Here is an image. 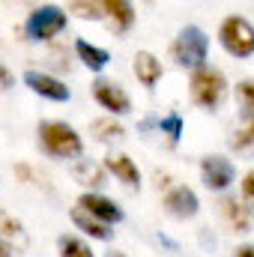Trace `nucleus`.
I'll list each match as a JSON object with an SVG mask.
<instances>
[{
    "label": "nucleus",
    "instance_id": "nucleus-1",
    "mask_svg": "<svg viewBox=\"0 0 254 257\" xmlns=\"http://www.w3.org/2000/svg\"><path fill=\"white\" fill-rule=\"evenodd\" d=\"M39 147L51 159H78L84 153V141L69 123L60 120H45L39 123Z\"/></svg>",
    "mask_w": 254,
    "mask_h": 257
},
{
    "label": "nucleus",
    "instance_id": "nucleus-2",
    "mask_svg": "<svg viewBox=\"0 0 254 257\" xmlns=\"http://www.w3.org/2000/svg\"><path fill=\"white\" fill-rule=\"evenodd\" d=\"M189 93H191V102L197 108H206V111H215L224 96H227V81L218 69L212 66H200L191 72V81H189Z\"/></svg>",
    "mask_w": 254,
    "mask_h": 257
},
{
    "label": "nucleus",
    "instance_id": "nucleus-3",
    "mask_svg": "<svg viewBox=\"0 0 254 257\" xmlns=\"http://www.w3.org/2000/svg\"><path fill=\"white\" fill-rule=\"evenodd\" d=\"M171 54H174V60L177 66H183V69H200V66H206V54H209V36L197 27V24H186L180 33H177V39H174V45H171Z\"/></svg>",
    "mask_w": 254,
    "mask_h": 257
},
{
    "label": "nucleus",
    "instance_id": "nucleus-4",
    "mask_svg": "<svg viewBox=\"0 0 254 257\" xmlns=\"http://www.w3.org/2000/svg\"><path fill=\"white\" fill-rule=\"evenodd\" d=\"M218 42H221V48H224L230 57H239V60L251 57L254 54L251 21L242 18V15H227V18L221 21V27H218Z\"/></svg>",
    "mask_w": 254,
    "mask_h": 257
},
{
    "label": "nucleus",
    "instance_id": "nucleus-5",
    "mask_svg": "<svg viewBox=\"0 0 254 257\" xmlns=\"http://www.w3.org/2000/svg\"><path fill=\"white\" fill-rule=\"evenodd\" d=\"M66 24H69V18H66L63 9L54 6V3H45V6H39V9H33V12L27 15L24 33H27V39H33V42H48V39H54V36L63 33Z\"/></svg>",
    "mask_w": 254,
    "mask_h": 257
},
{
    "label": "nucleus",
    "instance_id": "nucleus-6",
    "mask_svg": "<svg viewBox=\"0 0 254 257\" xmlns=\"http://www.w3.org/2000/svg\"><path fill=\"white\" fill-rule=\"evenodd\" d=\"M93 99H96L105 111H111L114 117H123V114L132 111V102H129L126 90H123L120 84L108 81V78H96V81H93Z\"/></svg>",
    "mask_w": 254,
    "mask_h": 257
},
{
    "label": "nucleus",
    "instance_id": "nucleus-7",
    "mask_svg": "<svg viewBox=\"0 0 254 257\" xmlns=\"http://www.w3.org/2000/svg\"><path fill=\"white\" fill-rule=\"evenodd\" d=\"M200 177L209 192H224L233 183V165L224 156H206L200 162Z\"/></svg>",
    "mask_w": 254,
    "mask_h": 257
},
{
    "label": "nucleus",
    "instance_id": "nucleus-8",
    "mask_svg": "<svg viewBox=\"0 0 254 257\" xmlns=\"http://www.w3.org/2000/svg\"><path fill=\"white\" fill-rule=\"evenodd\" d=\"M24 84L36 93V96H42V99H51V102H69V87H66L60 78H54V75H45V72H24Z\"/></svg>",
    "mask_w": 254,
    "mask_h": 257
},
{
    "label": "nucleus",
    "instance_id": "nucleus-9",
    "mask_svg": "<svg viewBox=\"0 0 254 257\" xmlns=\"http://www.w3.org/2000/svg\"><path fill=\"white\" fill-rule=\"evenodd\" d=\"M165 209L174 218H191V215H197L200 200H197V194L191 192L189 186H177V189H171L165 194Z\"/></svg>",
    "mask_w": 254,
    "mask_h": 257
},
{
    "label": "nucleus",
    "instance_id": "nucleus-10",
    "mask_svg": "<svg viewBox=\"0 0 254 257\" xmlns=\"http://www.w3.org/2000/svg\"><path fill=\"white\" fill-rule=\"evenodd\" d=\"M78 206L81 209H87L90 215H96V218H102V221H108V224H117V221H123V209L114 203V200H108V197H102V194H81L78 197Z\"/></svg>",
    "mask_w": 254,
    "mask_h": 257
},
{
    "label": "nucleus",
    "instance_id": "nucleus-11",
    "mask_svg": "<svg viewBox=\"0 0 254 257\" xmlns=\"http://www.w3.org/2000/svg\"><path fill=\"white\" fill-rule=\"evenodd\" d=\"M132 69H135V78H138L147 90H153V87L162 81V63H159V57L150 54V51H138Z\"/></svg>",
    "mask_w": 254,
    "mask_h": 257
},
{
    "label": "nucleus",
    "instance_id": "nucleus-12",
    "mask_svg": "<svg viewBox=\"0 0 254 257\" xmlns=\"http://www.w3.org/2000/svg\"><path fill=\"white\" fill-rule=\"evenodd\" d=\"M102 6H105V15H108L114 30L126 33V30L135 27V6H132V0H102Z\"/></svg>",
    "mask_w": 254,
    "mask_h": 257
},
{
    "label": "nucleus",
    "instance_id": "nucleus-13",
    "mask_svg": "<svg viewBox=\"0 0 254 257\" xmlns=\"http://www.w3.org/2000/svg\"><path fill=\"white\" fill-rule=\"evenodd\" d=\"M105 168L120 180V183H126V186H141V171H138V165L129 159V156H123V153H114V156H108L105 159Z\"/></svg>",
    "mask_w": 254,
    "mask_h": 257
},
{
    "label": "nucleus",
    "instance_id": "nucleus-14",
    "mask_svg": "<svg viewBox=\"0 0 254 257\" xmlns=\"http://www.w3.org/2000/svg\"><path fill=\"white\" fill-rule=\"evenodd\" d=\"M72 221H75V227H81L84 233H90L93 239H111V224L108 221H102V218H96V215H90L87 209H81V206H75L72 209Z\"/></svg>",
    "mask_w": 254,
    "mask_h": 257
},
{
    "label": "nucleus",
    "instance_id": "nucleus-15",
    "mask_svg": "<svg viewBox=\"0 0 254 257\" xmlns=\"http://www.w3.org/2000/svg\"><path fill=\"white\" fill-rule=\"evenodd\" d=\"M75 54H78L81 63L87 66V69H93V72H102L105 66L111 63V54H108L105 48L87 42V39H78V42H75Z\"/></svg>",
    "mask_w": 254,
    "mask_h": 257
},
{
    "label": "nucleus",
    "instance_id": "nucleus-16",
    "mask_svg": "<svg viewBox=\"0 0 254 257\" xmlns=\"http://www.w3.org/2000/svg\"><path fill=\"white\" fill-rule=\"evenodd\" d=\"M221 215H224V221L236 230V233H248V227H251V221H248V212H245V206L239 203V200H233V197H224L221 203Z\"/></svg>",
    "mask_w": 254,
    "mask_h": 257
},
{
    "label": "nucleus",
    "instance_id": "nucleus-17",
    "mask_svg": "<svg viewBox=\"0 0 254 257\" xmlns=\"http://www.w3.org/2000/svg\"><path fill=\"white\" fill-rule=\"evenodd\" d=\"M0 242L3 245H18V248H24L27 245V236H24V227H21V221H15L9 212H3L0 209Z\"/></svg>",
    "mask_w": 254,
    "mask_h": 257
},
{
    "label": "nucleus",
    "instance_id": "nucleus-18",
    "mask_svg": "<svg viewBox=\"0 0 254 257\" xmlns=\"http://www.w3.org/2000/svg\"><path fill=\"white\" fill-rule=\"evenodd\" d=\"M230 150L233 153H251L254 150V117H245V123L230 135Z\"/></svg>",
    "mask_w": 254,
    "mask_h": 257
},
{
    "label": "nucleus",
    "instance_id": "nucleus-19",
    "mask_svg": "<svg viewBox=\"0 0 254 257\" xmlns=\"http://www.w3.org/2000/svg\"><path fill=\"white\" fill-rule=\"evenodd\" d=\"M69 9H72V15L87 18V21H99L105 15L102 0H69Z\"/></svg>",
    "mask_w": 254,
    "mask_h": 257
},
{
    "label": "nucleus",
    "instance_id": "nucleus-20",
    "mask_svg": "<svg viewBox=\"0 0 254 257\" xmlns=\"http://www.w3.org/2000/svg\"><path fill=\"white\" fill-rule=\"evenodd\" d=\"M236 99H239L242 114L245 117H254V81L251 78H245V81L236 84Z\"/></svg>",
    "mask_w": 254,
    "mask_h": 257
},
{
    "label": "nucleus",
    "instance_id": "nucleus-21",
    "mask_svg": "<svg viewBox=\"0 0 254 257\" xmlns=\"http://www.w3.org/2000/svg\"><path fill=\"white\" fill-rule=\"evenodd\" d=\"M57 245H60V257H96L81 239H75V236H60Z\"/></svg>",
    "mask_w": 254,
    "mask_h": 257
},
{
    "label": "nucleus",
    "instance_id": "nucleus-22",
    "mask_svg": "<svg viewBox=\"0 0 254 257\" xmlns=\"http://www.w3.org/2000/svg\"><path fill=\"white\" fill-rule=\"evenodd\" d=\"M90 128H93V135L99 141H114V138H123L126 135V128L120 126V123H114V120H96Z\"/></svg>",
    "mask_w": 254,
    "mask_h": 257
},
{
    "label": "nucleus",
    "instance_id": "nucleus-23",
    "mask_svg": "<svg viewBox=\"0 0 254 257\" xmlns=\"http://www.w3.org/2000/svg\"><path fill=\"white\" fill-rule=\"evenodd\" d=\"M159 128L171 138V144H177L180 135H183V117H180V114H168V117L159 120Z\"/></svg>",
    "mask_w": 254,
    "mask_h": 257
},
{
    "label": "nucleus",
    "instance_id": "nucleus-24",
    "mask_svg": "<svg viewBox=\"0 0 254 257\" xmlns=\"http://www.w3.org/2000/svg\"><path fill=\"white\" fill-rule=\"evenodd\" d=\"M75 174H78V180H84L87 186H99V183H102V171H99L96 165H90V168H87V165H81Z\"/></svg>",
    "mask_w": 254,
    "mask_h": 257
},
{
    "label": "nucleus",
    "instance_id": "nucleus-25",
    "mask_svg": "<svg viewBox=\"0 0 254 257\" xmlns=\"http://www.w3.org/2000/svg\"><path fill=\"white\" fill-rule=\"evenodd\" d=\"M242 197L251 203V209H254V171H248L245 180H242Z\"/></svg>",
    "mask_w": 254,
    "mask_h": 257
},
{
    "label": "nucleus",
    "instance_id": "nucleus-26",
    "mask_svg": "<svg viewBox=\"0 0 254 257\" xmlns=\"http://www.w3.org/2000/svg\"><path fill=\"white\" fill-rule=\"evenodd\" d=\"M12 84H15V78H12V72H9L6 66L0 63V90H12Z\"/></svg>",
    "mask_w": 254,
    "mask_h": 257
},
{
    "label": "nucleus",
    "instance_id": "nucleus-27",
    "mask_svg": "<svg viewBox=\"0 0 254 257\" xmlns=\"http://www.w3.org/2000/svg\"><path fill=\"white\" fill-rule=\"evenodd\" d=\"M236 257H254V245H239L236 248Z\"/></svg>",
    "mask_w": 254,
    "mask_h": 257
},
{
    "label": "nucleus",
    "instance_id": "nucleus-28",
    "mask_svg": "<svg viewBox=\"0 0 254 257\" xmlns=\"http://www.w3.org/2000/svg\"><path fill=\"white\" fill-rule=\"evenodd\" d=\"M0 257H9V245H3V242H0Z\"/></svg>",
    "mask_w": 254,
    "mask_h": 257
},
{
    "label": "nucleus",
    "instance_id": "nucleus-29",
    "mask_svg": "<svg viewBox=\"0 0 254 257\" xmlns=\"http://www.w3.org/2000/svg\"><path fill=\"white\" fill-rule=\"evenodd\" d=\"M111 257H123V254H111Z\"/></svg>",
    "mask_w": 254,
    "mask_h": 257
}]
</instances>
